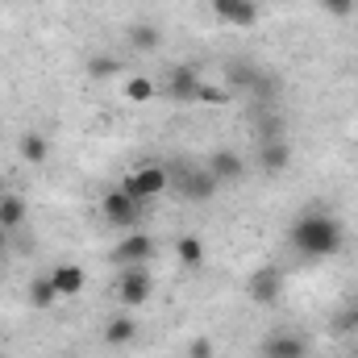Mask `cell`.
Listing matches in <instances>:
<instances>
[{
    "mask_svg": "<svg viewBox=\"0 0 358 358\" xmlns=\"http://www.w3.org/2000/svg\"><path fill=\"white\" fill-rule=\"evenodd\" d=\"M287 246L300 259H334L346 246V229L325 208H300L296 221H292V229H287Z\"/></svg>",
    "mask_w": 358,
    "mask_h": 358,
    "instance_id": "obj_1",
    "label": "cell"
},
{
    "mask_svg": "<svg viewBox=\"0 0 358 358\" xmlns=\"http://www.w3.org/2000/svg\"><path fill=\"white\" fill-rule=\"evenodd\" d=\"M121 187H125L134 200H155V196H163V192L171 187V176H167V167H159V163H142V167H134V171L121 176Z\"/></svg>",
    "mask_w": 358,
    "mask_h": 358,
    "instance_id": "obj_2",
    "label": "cell"
},
{
    "mask_svg": "<svg viewBox=\"0 0 358 358\" xmlns=\"http://www.w3.org/2000/svg\"><path fill=\"white\" fill-rule=\"evenodd\" d=\"M142 213H146V200H134L125 187H113V192H104V200H100V217H104L108 225H117V229L138 225Z\"/></svg>",
    "mask_w": 358,
    "mask_h": 358,
    "instance_id": "obj_3",
    "label": "cell"
},
{
    "mask_svg": "<svg viewBox=\"0 0 358 358\" xmlns=\"http://www.w3.org/2000/svg\"><path fill=\"white\" fill-rule=\"evenodd\" d=\"M113 287H117V304L121 308H142L150 300V292H155V279H150L146 267H121Z\"/></svg>",
    "mask_w": 358,
    "mask_h": 358,
    "instance_id": "obj_4",
    "label": "cell"
},
{
    "mask_svg": "<svg viewBox=\"0 0 358 358\" xmlns=\"http://www.w3.org/2000/svg\"><path fill=\"white\" fill-rule=\"evenodd\" d=\"M204 167H208V176L217 179V187H238L246 179V159L238 150H229V146H217Z\"/></svg>",
    "mask_w": 358,
    "mask_h": 358,
    "instance_id": "obj_5",
    "label": "cell"
},
{
    "mask_svg": "<svg viewBox=\"0 0 358 358\" xmlns=\"http://www.w3.org/2000/svg\"><path fill=\"white\" fill-rule=\"evenodd\" d=\"M213 17L229 29L259 25V0H213Z\"/></svg>",
    "mask_w": 358,
    "mask_h": 358,
    "instance_id": "obj_6",
    "label": "cell"
},
{
    "mask_svg": "<svg viewBox=\"0 0 358 358\" xmlns=\"http://www.w3.org/2000/svg\"><path fill=\"white\" fill-rule=\"evenodd\" d=\"M246 296L255 300V304H263V308H271V304H279V296H283V275H279V267H259L250 279H246Z\"/></svg>",
    "mask_w": 358,
    "mask_h": 358,
    "instance_id": "obj_7",
    "label": "cell"
},
{
    "mask_svg": "<svg viewBox=\"0 0 358 358\" xmlns=\"http://www.w3.org/2000/svg\"><path fill=\"white\" fill-rule=\"evenodd\" d=\"M155 259V238L150 234H129L125 242L113 246V263L117 267H146Z\"/></svg>",
    "mask_w": 358,
    "mask_h": 358,
    "instance_id": "obj_8",
    "label": "cell"
},
{
    "mask_svg": "<svg viewBox=\"0 0 358 358\" xmlns=\"http://www.w3.org/2000/svg\"><path fill=\"white\" fill-rule=\"evenodd\" d=\"M46 275H50V283H55V292L63 300H76L88 287V271L80 267V263H59V267H50Z\"/></svg>",
    "mask_w": 358,
    "mask_h": 358,
    "instance_id": "obj_9",
    "label": "cell"
},
{
    "mask_svg": "<svg viewBox=\"0 0 358 358\" xmlns=\"http://www.w3.org/2000/svg\"><path fill=\"white\" fill-rule=\"evenodd\" d=\"M259 355L263 358H308V346H304L300 334H267Z\"/></svg>",
    "mask_w": 358,
    "mask_h": 358,
    "instance_id": "obj_10",
    "label": "cell"
},
{
    "mask_svg": "<svg viewBox=\"0 0 358 358\" xmlns=\"http://www.w3.org/2000/svg\"><path fill=\"white\" fill-rule=\"evenodd\" d=\"M259 167L267 171V176H279V171H287L292 167V146L283 142V138H271L259 146Z\"/></svg>",
    "mask_w": 358,
    "mask_h": 358,
    "instance_id": "obj_11",
    "label": "cell"
},
{
    "mask_svg": "<svg viewBox=\"0 0 358 358\" xmlns=\"http://www.w3.org/2000/svg\"><path fill=\"white\" fill-rule=\"evenodd\" d=\"M196 88H200V71L196 67H176L171 80H167V92L179 104H196Z\"/></svg>",
    "mask_w": 358,
    "mask_h": 358,
    "instance_id": "obj_12",
    "label": "cell"
},
{
    "mask_svg": "<svg viewBox=\"0 0 358 358\" xmlns=\"http://www.w3.org/2000/svg\"><path fill=\"white\" fill-rule=\"evenodd\" d=\"M25 300H29V308L34 313H50L63 296L55 292V283H50V275H38V279H29V287H25Z\"/></svg>",
    "mask_w": 358,
    "mask_h": 358,
    "instance_id": "obj_13",
    "label": "cell"
},
{
    "mask_svg": "<svg viewBox=\"0 0 358 358\" xmlns=\"http://www.w3.org/2000/svg\"><path fill=\"white\" fill-rule=\"evenodd\" d=\"M134 338H138V321L129 313H113L108 325H104V342L121 350V346H134Z\"/></svg>",
    "mask_w": 358,
    "mask_h": 358,
    "instance_id": "obj_14",
    "label": "cell"
},
{
    "mask_svg": "<svg viewBox=\"0 0 358 358\" xmlns=\"http://www.w3.org/2000/svg\"><path fill=\"white\" fill-rule=\"evenodd\" d=\"M17 155H21L29 167H46V159H50V142H46V134H38V129L21 134V142H17Z\"/></svg>",
    "mask_w": 358,
    "mask_h": 358,
    "instance_id": "obj_15",
    "label": "cell"
},
{
    "mask_svg": "<svg viewBox=\"0 0 358 358\" xmlns=\"http://www.w3.org/2000/svg\"><path fill=\"white\" fill-rule=\"evenodd\" d=\"M179 187H183V196H192V200H208V196H217V179L208 176V167H200V171H183V176H179Z\"/></svg>",
    "mask_w": 358,
    "mask_h": 358,
    "instance_id": "obj_16",
    "label": "cell"
},
{
    "mask_svg": "<svg viewBox=\"0 0 358 358\" xmlns=\"http://www.w3.org/2000/svg\"><path fill=\"white\" fill-rule=\"evenodd\" d=\"M125 42H129L134 50H159V46H163V29L150 25V21H138V25H129Z\"/></svg>",
    "mask_w": 358,
    "mask_h": 358,
    "instance_id": "obj_17",
    "label": "cell"
},
{
    "mask_svg": "<svg viewBox=\"0 0 358 358\" xmlns=\"http://www.w3.org/2000/svg\"><path fill=\"white\" fill-rule=\"evenodd\" d=\"M25 217H29V208H25V200L21 196H13V192H4L0 196V229H17V225H25Z\"/></svg>",
    "mask_w": 358,
    "mask_h": 358,
    "instance_id": "obj_18",
    "label": "cell"
},
{
    "mask_svg": "<svg viewBox=\"0 0 358 358\" xmlns=\"http://www.w3.org/2000/svg\"><path fill=\"white\" fill-rule=\"evenodd\" d=\"M176 259H179V267L196 271L200 263H204V242H200L196 234H183V238L176 242Z\"/></svg>",
    "mask_w": 358,
    "mask_h": 358,
    "instance_id": "obj_19",
    "label": "cell"
},
{
    "mask_svg": "<svg viewBox=\"0 0 358 358\" xmlns=\"http://www.w3.org/2000/svg\"><path fill=\"white\" fill-rule=\"evenodd\" d=\"M121 92H125V100H129V104H150V100L159 96V84H155V80H146V76H129Z\"/></svg>",
    "mask_w": 358,
    "mask_h": 358,
    "instance_id": "obj_20",
    "label": "cell"
},
{
    "mask_svg": "<svg viewBox=\"0 0 358 358\" xmlns=\"http://www.w3.org/2000/svg\"><path fill=\"white\" fill-rule=\"evenodd\" d=\"M196 104H208V108H225V104H229V92L221 88V84H208V80H200V88H196Z\"/></svg>",
    "mask_w": 358,
    "mask_h": 358,
    "instance_id": "obj_21",
    "label": "cell"
},
{
    "mask_svg": "<svg viewBox=\"0 0 358 358\" xmlns=\"http://www.w3.org/2000/svg\"><path fill=\"white\" fill-rule=\"evenodd\" d=\"M121 71V63L113 55H92L88 59V80H113Z\"/></svg>",
    "mask_w": 358,
    "mask_h": 358,
    "instance_id": "obj_22",
    "label": "cell"
},
{
    "mask_svg": "<svg viewBox=\"0 0 358 358\" xmlns=\"http://www.w3.org/2000/svg\"><path fill=\"white\" fill-rule=\"evenodd\" d=\"M317 8H321L325 17H334V21H346V17H355L358 0H317Z\"/></svg>",
    "mask_w": 358,
    "mask_h": 358,
    "instance_id": "obj_23",
    "label": "cell"
},
{
    "mask_svg": "<svg viewBox=\"0 0 358 358\" xmlns=\"http://www.w3.org/2000/svg\"><path fill=\"white\" fill-rule=\"evenodd\" d=\"M187 358H217V346L208 338H192L187 342Z\"/></svg>",
    "mask_w": 358,
    "mask_h": 358,
    "instance_id": "obj_24",
    "label": "cell"
},
{
    "mask_svg": "<svg viewBox=\"0 0 358 358\" xmlns=\"http://www.w3.org/2000/svg\"><path fill=\"white\" fill-rule=\"evenodd\" d=\"M346 321H350V325H355V329H358V300H355V304H350V313H346Z\"/></svg>",
    "mask_w": 358,
    "mask_h": 358,
    "instance_id": "obj_25",
    "label": "cell"
}]
</instances>
